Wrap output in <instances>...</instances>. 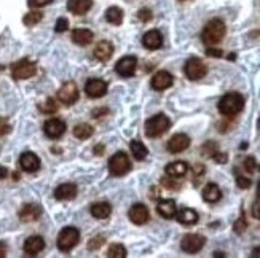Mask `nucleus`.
<instances>
[{
	"mask_svg": "<svg viewBox=\"0 0 260 258\" xmlns=\"http://www.w3.org/2000/svg\"><path fill=\"white\" fill-rule=\"evenodd\" d=\"M45 249V241L42 236H30L24 242V252L30 257H35L37 254H40Z\"/></svg>",
	"mask_w": 260,
	"mask_h": 258,
	"instance_id": "obj_18",
	"label": "nucleus"
},
{
	"mask_svg": "<svg viewBox=\"0 0 260 258\" xmlns=\"http://www.w3.org/2000/svg\"><path fill=\"white\" fill-rule=\"evenodd\" d=\"M93 6V0H67V10L74 15H85Z\"/></svg>",
	"mask_w": 260,
	"mask_h": 258,
	"instance_id": "obj_23",
	"label": "nucleus"
},
{
	"mask_svg": "<svg viewBox=\"0 0 260 258\" xmlns=\"http://www.w3.org/2000/svg\"><path fill=\"white\" fill-rule=\"evenodd\" d=\"M10 131H11V126H10V123H8V120L0 117V135L8 134Z\"/></svg>",
	"mask_w": 260,
	"mask_h": 258,
	"instance_id": "obj_38",
	"label": "nucleus"
},
{
	"mask_svg": "<svg viewBox=\"0 0 260 258\" xmlns=\"http://www.w3.org/2000/svg\"><path fill=\"white\" fill-rule=\"evenodd\" d=\"M222 198V191L215 183H208L205 188H203V199L208 203H217Z\"/></svg>",
	"mask_w": 260,
	"mask_h": 258,
	"instance_id": "obj_26",
	"label": "nucleus"
},
{
	"mask_svg": "<svg viewBox=\"0 0 260 258\" xmlns=\"http://www.w3.org/2000/svg\"><path fill=\"white\" fill-rule=\"evenodd\" d=\"M5 257H7V244L0 242V258H5Z\"/></svg>",
	"mask_w": 260,
	"mask_h": 258,
	"instance_id": "obj_46",
	"label": "nucleus"
},
{
	"mask_svg": "<svg viewBox=\"0 0 260 258\" xmlns=\"http://www.w3.org/2000/svg\"><path fill=\"white\" fill-rule=\"evenodd\" d=\"M183 72H185V77H187L188 80L196 81V80H201L203 77L206 75L208 67H206V64L203 62L201 59H198V57H192V59H188L185 62Z\"/></svg>",
	"mask_w": 260,
	"mask_h": 258,
	"instance_id": "obj_6",
	"label": "nucleus"
},
{
	"mask_svg": "<svg viewBox=\"0 0 260 258\" xmlns=\"http://www.w3.org/2000/svg\"><path fill=\"white\" fill-rule=\"evenodd\" d=\"M137 67V59L134 56H126L123 59H120L115 66V72L120 77H132Z\"/></svg>",
	"mask_w": 260,
	"mask_h": 258,
	"instance_id": "obj_10",
	"label": "nucleus"
},
{
	"mask_svg": "<svg viewBox=\"0 0 260 258\" xmlns=\"http://www.w3.org/2000/svg\"><path fill=\"white\" fill-rule=\"evenodd\" d=\"M164 171L169 177H183L188 171V164L183 161H174V163H169Z\"/></svg>",
	"mask_w": 260,
	"mask_h": 258,
	"instance_id": "obj_25",
	"label": "nucleus"
},
{
	"mask_svg": "<svg viewBox=\"0 0 260 258\" xmlns=\"http://www.w3.org/2000/svg\"><path fill=\"white\" fill-rule=\"evenodd\" d=\"M251 257H252V258H260V247L254 249V250H252V254H251Z\"/></svg>",
	"mask_w": 260,
	"mask_h": 258,
	"instance_id": "obj_48",
	"label": "nucleus"
},
{
	"mask_svg": "<svg viewBox=\"0 0 260 258\" xmlns=\"http://www.w3.org/2000/svg\"><path fill=\"white\" fill-rule=\"evenodd\" d=\"M169 128H171L169 118L166 115L158 113L155 117L147 120V123H145V134H147L149 137H160V135H163Z\"/></svg>",
	"mask_w": 260,
	"mask_h": 258,
	"instance_id": "obj_3",
	"label": "nucleus"
},
{
	"mask_svg": "<svg viewBox=\"0 0 260 258\" xmlns=\"http://www.w3.org/2000/svg\"><path fill=\"white\" fill-rule=\"evenodd\" d=\"M244 107V98L239 93H228L219 101V112L225 117H233Z\"/></svg>",
	"mask_w": 260,
	"mask_h": 258,
	"instance_id": "obj_2",
	"label": "nucleus"
},
{
	"mask_svg": "<svg viewBox=\"0 0 260 258\" xmlns=\"http://www.w3.org/2000/svg\"><path fill=\"white\" fill-rule=\"evenodd\" d=\"M40 110L43 112V113H54L56 110H58V104H56V101L54 99H47L43 104L40 105Z\"/></svg>",
	"mask_w": 260,
	"mask_h": 258,
	"instance_id": "obj_34",
	"label": "nucleus"
},
{
	"mask_svg": "<svg viewBox=\"0 0 260 258\" xmlns=\"http://www.w3.org/2000/svg\"><path fill=\"white\" fill-rule=\"evenodd\" d=\"M77 185L74 183H62L58 188L54 190V198L59 199V201H69V199H74L77 196Z\"/></svg>",
	"mask_w": 260,
	"mask_h": 258,
	"instance_id": "obj_20",
	"label": "nucleus"
},
{
	"mask_svg": "<svg viewBox=\"0 0 260 258\" xmlns=\"http://www.w3.org/2000/svg\"><path fill=\"white\" fill-rule=\"evenodd\" d=\"M206 244V237L201 234H187L182 237L181 241V247L183 252L187 254H198L200 250L205 247Z\"/></svg>",
	"mask_w": 260,
	"mask_h": 258,
	"instance_id": "obj_8",
	"label": "nucleus"
},
{
	"mask_svg": "<svg viewBox=\"0 0 260 258\" xmlns=\"http://www.w3.org/2000/svg\"><path fill=\"white\" fill-rule=\"evenodd\" d=\"M93 32L90 29H75L72 30V42L81 45V47H85V45H90L93 42Z\"/></svg>",
	"mask_w": 260,
	"mask_h": 258,
	"instance_id": "obj_24",
	"label": "nucleus"
},
{
	"mask_svg": "<svg viewBox=\"0 0 260 258\" xmlns=\"http://www.w3.org/2000/svg\"><path fill=\"white\" fill-rule=\"evenodd\" d=\"M188 147H190V137L187 134H176L166 144L169 153H181L183 150H187Z\"/></svg>",
	"mask_w": 260,
	"mask_h": 258,
	"instance_id": "obj_13",
	"label": "nucleus"
},
{
	"mask_svg": "<svg viewBox=\"0 0 260 258\" xmlns=\"http://www.w3.org/2000/svg\"><path fill=\"white\" fill-rule=\"evenodd\" d=\"M130 148H131L132 156H134L137 161H144L145 158H147V155H149L147 147H145L141 140H132L131 145H130Z\"/></svg>",
	"mask_w": 260,
	"mask_h": 258,
	"instance_id": "obj_29",
	"label": "nucleus"
},
{
	"mask_svg": "<svg viewBox=\"0 0 260 258\" xmlns=\"http://www.w3.org/2000/svg\"><path fill=\"white\" fill-rule=\"evenodd\" d=\"M8 176V171H7V167H3V166H0V180L5 179Z\"/></svg>",
	"mask_w": 260,
	"mask_h": 258,
	"instance_id": "obj_47",
	"label": "nucleus"
},
{
	"mask_svg": "<svg viewBox=\"0 0 260 258\" xmlns=\"http://www.w3.org/2000/svg\"><path fill=\"white\" fill-rule=\"evenodd\" d=\"M156 212L164 218H173L177 214V207L176 203L173 199H160L156 206Z\"/></svg>",
	"mask_w": 260,
	"mask_h": 258,
	"instance_id": "obj_21",
	"label": "nucleus"
},
{
	"mask_svg": "<svg viewBox=\"0 0 260 258\" xmlns=\"http://www.w3.org/2000/svg\"><path fill=\"white\" fill-rule=\"evenodd\" d=\"M212 158L217 161V163H225V161H227V155H225V153H217V152H215V153L212 155Z\"/></svg>",
	"mask_w": 260,
	"mask_h": 258,
	"instance_id": "obj_43",
	"label": "nucleus"
},
{
	"mask_svg": "<svg viewBox=\"0 0 260 258\" xmlns=\"http://www.w3.org/2000/svg\"><path fill=\"white\" fill-rule=\"evenodd\" d=\"M105 19L113 26H120L123 23V11L120 10L118 6H110V8L105 11Z\"/></svg>",
	"mask_w": 260,
	"mask_h": 258,
	"instance_id": "obj_30",
	"label": "nucleus"
},
{
	"mask_svg": "<svg viewBox=\"0 0 260 258\" xmlns=\"http://www.w3.org/2000/svg\"><path fill=\"white\" fill-rule=\"evenodd\" d=\"M214 257H225V254H222V252H215Z\"/></svg>",
	"mask_w": 260,
	"mask_h": 258,
	"instance_id": "obj_49",
	"label": "nucleus"
},
{
	"mask_svg": "<svg viewBox=\"0 0 260 258\" xmlns=\"http://www.w3.org/2000/svg\"><path fill=\"white\" fill-rule=\"evenodd\" d=\"M130 171H131V161L123 152H118L110 158V161H109V172L112 174V176L120 177V176L128 174Z\"/></svg>",
	"mask_w": 260,
	"mask_h": 258,
	"instance_id": "obj_5",
	"label": "nucleus"
},
{
	"mask_svg": "<svg viewBox=\"0 0 260 258\" xmlns=\"http://www.w3.org/2000/svg\"><path fill=\"white\" fill-rule=\"evenodd\" d=\"M126 255H128V252L123 247V244H112L109 250H107V257L109 258H125Z\"/></svg>",
	"mask_w": 260,
	"mask_h": 258,
	"instance_id": "obj_32",
	"label": "nucleus"
},
{
	"mask_svg": "<svg viewBox=\"0 0 260 258\" xmlns=\"http://www.w3.org/2000/svg\"><path fill=\"white\" fill-rule=\"evenodd\" d=\"M80 241V231L74 227H66L61 230V233L58 234V249L61 252H71V250L77 246Z\"/></svg>",
	"mask_w": 260,
	"mask_h": 258,
	"instance_id": "obj_4",
	"label": "nucleus"
},
{
	"mask_svg": "<svg viewBox=\"0 0 260 258\" xmlns=\"http://www.w3.org/2000/svg\"><path fill=\"white\" fill-rule=\"evenodd\" d=\"M40 215H42V207L35 203L24 204L21 207V210H20V220L24 222V223H30V222L39 220Z\"/></svg>",
	"mask_w": 260,
	"mask_h": 258,
	"instance_id": "obj_12",
	"label": "nucleus"
},
{
	"mask_svg": "<svg viewBox=\"0 0 260 258\" xmlns=\"http://www.w3.org/2000/svg\"><path fill=\"white\" fill-rule=\"evenodd\" d=\"M176 218L182 225H193V223L198 222V214H196V210L185 207V209H182L181 212H177Z\"/></svg>",
	"mask_w": 260,
	"mask_h": 258,
	"instance_id": "obj_28",
	"label": "nucleus"
},
{
	"mask_svg": "<svg viewBox=\"0 0 260 258\" xmlns=\"http://www.w3.org/2000/svg\"><path fill=\"white\" fill-rule=\"evenodd\" d=\"M85 91H86L88 96H90V98L99 99V98H103V96L107 94V83L104 80L93 78V80H90L86 83Z\"/></svg>",
	"mask_w": 260,
	"mask_h": 258,
	"instance_id": "obj_15",
	"label": "nucleus"
},
{
	"mask_svg": "<svg viewBox=\"0 0 260 258\" xmlns=\"http://www.w3.org/2000/svg\"><path fill=\"white\" fill-rule=\"evenodd\" d=\"M53 0H29V5L34 6V8H40V6H45L48 3H52Z\"/></svg>",
	"mask_w": 260,
	"mask_h": 258,
	"instance_id": "obj_42",
	"label": "nucleus"
},
{
	"mask_svg": "<svg viewBox=\"0 0 260 258\" xmlns=\"http://www.w3.org/2000/svg\"><path fill=\"white\" fill-rule=\"evenodd\" d=\"M142 45L147 50H158V48H161V45H163V37L160 32L155 29L149 30V32H145L142 37Z\"/></svg>",
	"mask_w": 260,
	"mask_h": 258,
	"instance_id": "obj_19",
	"label": "nucleus"
},
{
	"mask_svg": "<svg viewBox=\"0 0 260 258\" xmlns=\"http://www.w3.org/2000/svg\"><path fill=\"white\" fill-rule=\"evenodd\" d=\"M35 64L32 61L29 59H21L15 62L13 66H11V74H13V77L16 80H27L30 78V77H34L35 74Z\"/></svg>",
	"mask_w": 260,
	"mask_h": 258,
	"instance_id": "obj_7",
	"label": "nucleus"
},
{
	"mask_svg": "<svg viewBox=\"0 0 260 258\" xmlns=\"http://www.w3.org/2000/svg\"><path fill=\"white\" fill-rule=\"evenodd\" d=\"M137 18L141 19L142 23H147V21H150V19H152V11L147 10V8H142L141 11L137 13Z\"/></svg>",
	"mask_w": 260,
	"mask_h": 258,
	"instance_id": "obj_40",
	"label": "nucleus"
},
{
	"mask_svg": "<svg viewBox=\"0 0 260 258\" xmlns=\"http://www.w3.org/2000/svg\"><path fill=\"white\" fill-rule=\"evenodd\" d=\"M174 78L173 75L166 70H160V72H156L154 77H152V88L155 89V91H164V89H168L169 86H173Z\"/></svg>",
	"mask_w": 260,
	"mask_h": 258,
	"instance_id": "obj_11",
	"label": "nucleus"
},
{
	"mask_svg": "<svg viewBox=\"0 0 260 258\" xmlns=\"http://www.w3.org/2000/svg\"><path fill=\"white\" fill-rule=\"evenodd\" d=\"M225 32H227L225 23L219 18H214L205 26V29H203L201 40L205 45H208V47H214V45H217L222 38L225 37Z\"/></svg>",
	"mask_w": 260,
	"mask_h": 258,
	"instance_id": "obj_1",
	"label": "nucleus"
},
{
	"mask_svg": "<svg viewBox=\"0 0 260 258\" xmlns=\"http://www.w3.org/2000/svg\"><path fill=\"white\" fill-rule=\"evenodd\" d=\"M236 185L239 186V188L246 190V188H249V186L252 185V182H251V179L243 177V176H238V177H236Z\"/></svg>",
	"mask_w": 260,
	"mask_h": 258,
	"instance_id": "obj_37",
	"label": "nucleus"
},
{
	"mask_svg": "<svg viewBox=\"0 0 260 258\" xmlns=\"http://www.w3.org/2000/svg\"><path fill=\"white\" fill-rule=\"evenodd\" d=\"M246 227H247V223H246V218H244V217H239V218H238V222L234 223L233 230H234V233L241 234V233H244Z\"/></svg>",
	"mask_w": 260,
	"mask_h": 258,
	"instance_id": "obj_36",
	"label": "nucleus"
},
{
	"mask_svg": "<svg viewBox=\"0 0 260 258\" xmlns=\"http://www.w3.org/2000/svg\"><path fill=\"white\" fill-rule=\"evenodd\" d=\"M256 159H254L252 156H249V158H246L244 159V169L247 171V172H254L256 171Z\"/></svg>",
	"mask_w": 260,
	"mask_h": 258,
	"instance_id": "obj_41",
	"label": "nucleus"
},
{
	"mask_svg": "<svg viewBox=\"0 0 260 258\" xmlns=\"http://www.w3.org/2000/svg\"><path fill=\"white\" fill-rule=\"evenodd\" d=\"M20 166L26 172H37L40 169V158L32 152H24L20 158Z\"/></svg>",
	"mask_w": 260,
	"mask_h": 258,
	"instance_id": "obj_16",
	"label": "nucleus"
},
{
	"mask_svg": "<svg viewBox=\"0 0 260 258\" xmlns=\"http://www.w3.org/2000/svg\"><path fill=\"white\" fill-rule=\"evenodd\" d=\"M179 2H187V0H179Z\"/></svg>",
	"mask_w": 260,
	"mask_h": 258,
	"instance_id": "obj_51",
	"label": "nucleus"
},
{
	"mask_svg": "<svg viewBox=\"0 0 260 258\" xmlns=\"http://www.w3.org/2000/svg\"><path fill=\"white\" fill-rule=\"evenodd\" d=\"M206 54H208V56H211V57H220V56H222V51H220V50L209 48V50L206 51Z\"/></svg>",
	"mask_w": 260,
	"mask_h": 258,
	"instance_id": "obj_44",
	"label": "nucleus"
},
{
	"mask_svg": "<svg viewBox=\"0 0 260 258\" xmlns=\"http://www.w3.org/2000/svg\"><path fill=\"white\" fill-rule=\"evenodd\" d=\"M67 29H69V21H67L66 18H59L58 21H56L54 30H56V32H59V34H61V32H66Z\"/></svg>",
	"mask_w": 260,
	"mask_h": 258,
	"instance_id": "obj_35",
	"label": "nucleus"
},
{
	"mask_svg": "<svg viewBox=\"0 0 260 258\" xmlns=\"http://www.w3.org/2000/svg\"><path fill=\"white\" fill-rule=\"evenodd\" d=\"M58 99L64 105H72L78 101V88L74 81H66L64 85L59 88Z\"/></svg>",
	"mask_w": 260,
	"mask_h": 258,
	"instance_id": "obj_9",
	"label": "nucleus"
},
{
	"mask_svg": "<svg viewBox=\"0 0 260 258\" xmlns=\"http://www.w3.org/2000/svg\"><path fill=\"white\" fill-rule=\"evenodd\" d=\"M42 19H43L42 11H30L23 18V23H24V26H35V24H39Z\"/></svg>",
	"mask_w": 260,
	"mask_h": 258,
	"instance_id": "obj_33",
	"label": "nucleus"
},
{
	"mask_svg": "<svg viewBox=\"0 0 260 258\" xmlns=\"http://www.w3.org/2000/svg\"><path fill=\"white\" fill-rule=\"evenodd\" d=\"M113 54V45L110 42H99L98 47L94 48V57H96L98 61H109Z\"/></svg>",
	"mask_w": 260,
	"mask_h": 258,
	"instance_id": "obj_22",
	"label": "nucleus"
},
{
	"mask_svg": "<svg viewBox=\"0 0 260 258\" xmlns=\"http://www.w3.org/2000/svg\"><path fill=\"white\" fill-rule=\"evenodd\" d=\"M128 217H130V220L134 223V225H144V223L149 222L150 214H149V209L145 207L144 204H134L130 209Z\"/></svg>",
	"mask_w": 260,
	"mask_h": 258,
	"instance_id": "obj_17",
	"label": "nucleus"
},
{
	"mask_svg": "<svg viewBox=\"0 0 260 258\" xmlns=\"http://www.w3.org/2000/svg\"><path fill=\"white\" fill-rule=\"evenodd\" d=\"M93 128L90 125H85V123H81V125H77L74 128V135L77 139H81V140H85V139H90L91 135H93Z\"/></svg>",
	"mask_w": 260,
	"mask_h": 258,
	"instance_id": "obj_31",
	"label": "nucleus"
},
{
	"mask_svg": "<svg viewBox=\"0 0 260 258\" xmlns=\"http://www.w3.org/2000/svg\"><path fill=\"white\" fill-rule=\"evenodd\" d=\"M66 123L62 120H58V118H52L48 120L45 126H43V131L48 135L50 139H59L62 134L66 132Z\"/></svg>",
	"mask_w": 260,
	"mask_h": 258,
	"instance_id": "obj_14",
	"label": "nucleus"
},
{
	"mask_svg": "<svg viewBox=\"0 0 260 258\" xmlns=\"http://www.w3.org/2000/svg\"><path fill=\"white\" fill-rule=\"evenodd\" d=\"M259 171H260V167H259Z\"/></svg>",
	"mask_w": 260,
	"mask_h": 258,
	"instance_id": "obj_52",
	"label": "nucleus"
},
{
	"mask_svg": "<svg viewBox=\"0 0 260 258\" xmlns=\"http://www.w3.org/2000/svg\"><path fill=\"white\" fill-rule=\"evenodd\" d=\"M104 244V237L99 236V237H93V239L90 241V244H88V249L90 250H94V249H99L101 246Z\"/></svg>",
	"mask_w": 260,
	"mask_h": 258,
	"instance_id": "obj_39",
	"label": "nucleus"
},
{
	"mask_svg": "<svg viewBox=\"0 0 260 258\" xmlns=\"http://www.w3.org/2000/svg\"><path fill=\"white\" fill-rule=\"evenodd\" d=\"M257 198L260 199V183H259V190H257Z\"/></svg>",
	"mask_w": 260,
	"mask_h": 258,
	"instance_id": "obj_50",
	"label": "nucleus"
},
{
	"mask_svg": "<svg viewBox=\"0 0 260 258\" xmlns=\"http://www.w3.org/2000/svg\"><path fill=\"white\" fill-rule=\"evenodd\" d=\"M252 214H254V217L257 218V220H260V203H256V204H254Z\"/></svg>",
	"mask_w": 260,
	"mask_h": 258,
	"instance_id": "obj_45",
	"label": "nucleus"
},
{
	"mask_svg": "<svg viewBox=\"0 0 260 258\" xmlns=\"http://www.w3.org/2000/svg\"><path fill=\"white\" fill-rule=\"evenodd\" d=\"M112 214V206L109 203H96L91 206V215L99 220H104Z\"/></svg>",
	"mask_w": 260,
	"mask_h": 258,
	"instance_id": "obj_27",
	"label": "nucleus"
}]
</instances>
